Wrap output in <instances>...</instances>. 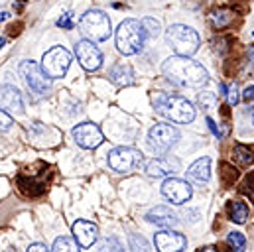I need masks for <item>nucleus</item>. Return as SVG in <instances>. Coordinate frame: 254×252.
<instances>
[{
    "label": "nucleus",
    "instance_id": "1",
    "mask_svg": "<svg viewBox=\"0 0 254 252\" xmlns=\"http://www.w3.org/2000/svg\"><path fill=\"white\" fill-rule=\"evenodd\" d=\"M164 75L168 77V81H172L178 87H193L199 89L203 85H207L209 81V73L201 63L193 62L191 58L186 56H174L162 67Z\"/></svg>",
    "mask_w": 254,
    "mask_h": 252
},
{
    "label": "nucleus",
    "instance_id": "2",
    "mask_svg": "<svg viewBox=\"0 0 254 252\" xmlns=\"http://www.w3.org/2000/svg\"><path fill=\"white\" fill-rule=\"evenodd\" d=\"M156 111L178 125H188L195 119V109L188 99L180 95H158L156 97Z\"/></svg>",
    "mask_w": 254,
    "mask_h": 252
},
{
    "label": "nucleus",
    "instance_id": "3",
    "mask_svg": "<svg viewBox=\"0 0 254 252\" xmlns=\"http://www.w3.org/2000/svg\"><path fill=\"white\" fill-rule=\"evenodd\" d=\"M117 50L123 56H134L142 50L146 34L142 30V24L134 18H128L125 22H121L119 30H117Z\"/></svg>",
    "mask_w": 254,
    "mask_h": 252
},
{
    "label": "nucleus",
    "instance_id": "4",
    "mask_svg": "<svg viewBox=\"0 0 254 252\" xmlns=\"http://www.w3.org/2000/svg\"><path fill=\"white\" fill-rule=\"evenodd\" d=\"M166 40L170 44V48L176 52V56H186L191 58L193 54H197L199 50V34L184 24H174L166 30Z\"/></svg>",
    "mask_w": 254,
    "mask_h": 252
},
{
    "label": "nucleus",
    "instance_id": "5",
    "mask_svg": "<svg viewBox=\"0 0 254 252\" xmlns=\"http://www.w3.org/2000/svg\"><path fill=\"white\" fill-rule=\"evenodd\" d=\"M81 34L91 40V42H105L111 38L113 28H111V18L103 10H89L83 14L79 20Z\"/></svg>",
    "mask_w": 254,
    "mask_h": 252
},
{
    "label": "nucleus",
    "instance_id": "6",
    "mask_svg": "<svg viewBox=\"0 0 254 252\" xmlns=\"http://www.w3.org/2000/svg\"><path fill=\"white\" fill-rule=\"evenodd\" d=\"M109 166L119 174H132L144 166V154L136 148L121 146L109 154Z\"/></svg>",
    "mask_w": 254,
    "mask_h": 252
},
{
    "label": "nucleus",
    "instance_id": "7",
    "mask_svg": "<svg viewBox=\"0 0 254 252\" xmlns=\"http://www.w3.org/2000/svg\"><path fill=\"white\" fill-rule=\"evenodd\" d=\"M71 65V54L62 48V46H56L52 48L50 52L44 54V60H42V71L46 73V77L50 79H60L67 73Z\"/></svg>",
    "mask_w": 254,
    "mask_h": 252
},
{
    "label": "nucleus",
    "instance_id": "8",
    "mask_svg": "<svg viewBox=\"0 0 254 252\" xmlns=\"http://www.w3.org/2000/svg\"><path fill=\"white\" fill-rule=\"evenodd\" d=\"M180 140V130L172 125H156L148 132V144L154 152L164 154L172 150Z\"/></svg>",
    "mask_w": 254,
    "mask_h": 252
},
{
    "label": "nucleus",
    "instance_id": "9",
    "mask_svg": "<svg viewBox=\"0 0 254 252\" xmlns=\"http://www.w3.org/2000/svg\"><path fill=\"white\" fill-rule=\"evenodd\" d=\"M20 75L24 79V83L28 85L30 91H34L36 95H48V91L52 89V79L46 77V73L42 71V67L34 62H22L20 63Z\"/></svg>",
    "mask_w": 254,
    "mask_h": 252
},
{
    "label": "nucleus",
    "instance_id": "10",
    "mask_svg": "<svg viewBox=\"0 0 254 252\" xmlns=\"http://www.w3.org/2000/svg\"><path fill=\"white\" fill-rule=\"evenodd\" d=\"M71 134H73L75 142L81 148H85V150H95V148H99L105 142V136H103L101 128L97 125H93V123H81V125H77L71 130Z\"/></svg>",
    "mask_w": 254,
    "mask_h": 252
},
{
    "label": "nucleus",
    "instance_id": "11",
    "mask_svg": "<svg viewBox=\"0 0 254 252\" xmlns=\"http://www.w3.org/2000/svg\"><path fill=\"white\" fill-rule=\"evenodd\" d=\"M75 56L77 62L81 63V67L85 71H97L103 65V54L101 50L95 46V42L91 40H81L75 46Z\"/></svg>",
    "mask_w": 254,
    "mask_h": 252
},
{
    "label": "nucleus",
    "instance_id": "12",
    "mask_svg": "<svg viewBox=\"0 0 254 252\" xmlns=\"http://www.w3.org/2000/svg\"><path fill=\"white\" fill-rule=\"evenodd\" d=\"M162 195L174 203V205H184L188 203L193 195V189L188 182L184 180H178V178H168L164 184H162Z\"/></svg>",
    "mask_w": 254,
    "mask_h": 252
},
{
    "label": "nucleus",
    "instance_id": "13",
    "mask_svg": "<svg viewBox=\"0 0 254 252\" xmlns=\"http://www.w3.org/2000/svg\"><path fill=\"white\" fill-rule=\"evenodd\" d=\"M154 247L158 252H182L188 247V239L178 231L166 229L154 235Z\"/></svg>",
    "mask_w": 254,
    "mask_h": 252
},
{
    "label": "nucleus",
    "instance_id": "14",
    "mask_svg": "<svg viewBox=\"0 0 254 252\" xmlns=\"http://www.w3.org/2000/svg\"><path fill=\"white\" fill-rule=\"evenodd\" d=\"M71 231H73L75 243H77L79 247H83V249H91V247L97 243V239H99V229H97V225L91 223V221L79 219V221L73 223Z\"/></svg>",
    "mask_w": 254,
    "mask_h": 252
},
{
    "label": "nucleus",
    "instance_id": "15",
    "mask_svg": "<svg viewBox=\"0 0 254 252\" xmlns=\"http://www.w3.org/2000/svg\"><path fill=\"white\" fill-rule=\"evenodd\" d=\"M180 172V162L172 158H154L146 164V174L150 178H170Z\"/></svg>",
    "mask_w": 254,
    "mask_h": 252
},
{
    "label": "nucleus",
    "instance_id": "16",
    "mask_svg": "<svg viewBox=\"0 0 254 252\" xmlns=\"http://www.w3.org/2000/svg\"><path fill=\"white\" fill-rule=\"evenodd\" d=\"M144 219H146L148 223H154V225L164 227V229H174V227H178V223H180L178 215H176L170 207H166V205L152 207V209L146 213Z\"/></svg>",
    "mask_w": 254,
    "mask_h": 252
},
{
    "label": "nucleus",
    "instance_id": "17",
    "mask_svg": "<svg viewBox=\"0 0 254 252\" xmlns=\"http://www.w3.org/2000/svg\"><path fill=\"white\" fill-rule=\"evenodd\" d=\"M0 109L12 111V113H18V115L24 113L22 93L14 85H0Z\"/></svg>",
    "mask_w": 254,
    "mask_h": 252
},
{
    "label": "nucleus",
    "instance_id": "18",
    "mask_svg": "<svg viewBox=\"0 0 254 252\" xmlns=\"http://www.w3.org/2000/svg\"><path fill=\"white\" fill-rule=\"evenodd\" d=\"M188 176L191 180L199 182V184L209 182V178H211V160L209 158H199L197 162H193L190 170H188Z\"/></svg>",
    "mask_w": 254,
    "mask_h": 252
},
{
    "label": "nucleus",
    "instance_id": "19",
    "mask_svg": "<svg viewBox=\"0 0 254 252\" xmlns=\"http://www.w3.org/2000/svg\"><path fill=\"white\" fill-rule=\"evenodd\" d=\"M111 81L115 83V85H119V87H128V85H132V81H134V71H132V67L128 65V63H119V65H115L113 69H111Z\"/></svg>",
    "mask_w": 254,
    "mask_h": 252
},
{
    "label": "nucleus",
    "instance_id": "20",
    "mask_svg": "<svg viewBox=\"0 0 254 252\" xmlns=\"http://www.w3.org/2000/svg\"><path fill=\"white\" fill-rule=\"evenodd\" d=\"M229 217L237 225L247 223V219H249V207H247V203H241V201L229 203Z\"/></svg>",
    "mask_w": 254,
    "mask_h": 252
},
{
    "label": "nucleus",
    "instance_id": "21",
    "mask_svg": "<svg viewBox=\"0 0 254 252\" xmlns=\"http://www.w3.org/2000/svg\"><path fill=\"white\" fill-rule=\"evenodd\" d=\"M50 252H81V251H79V245L75 243V239H71V237H60V239H56L54 249Z\"/></svg>",
    "mask_w": 254,
    "mask_h": 252
},
{
    "label": "nucleus",
    "instance_id": "22",
    "mask_svg": "<svg viewBox=\"0 0 254 252\" xmlns=\"http://www.w3.org/2000/svg\"><path fill=\"white\" fill-rule=\"evenodd\" d=\"M227 243H229V247H231L235 252L247 251V239H245V235H243V233H239V231L229 233V235H227Z\"/></svg>",
    "mask_w": 254,
    "mask_h": 252
},
{
    "label": "nucleus",
    "instance_id": "23",
    "mask_svg": "<svg viewBox=\"0 0 254 252\" xmlns=\"http://www.w3.org/2000/svg\"><path fill=\"white\" fill-rule=\"evenodd\" d=\"M128 243H130V251L132 252H152L150 243L140 235H130Z\"/></svg>",
    "mask_w": 254,
    "mask_h": 252
},
{
    "label": "nucleus",
    "instance_id": "24",
    "mask_svg": "<svg viewBox=\"0 0 254 252\" xmlns=\"http://www.w3.org/2000/svg\"><path fill=\"white\" fill-rule=\"evenodd\" d=\"M140 24H142V30H144V34H146L148 38H156V36L160 34V22H158L156 18H150V16H148V18H144Z\"/></svg>",
    "mask_w": 254,
    "mask_h": 252
},
{
    "label": "nucleus",
    "instance_id": "25",
    "mask_svg": "<svg viewBox=\"0 0 254 252\" xmlns=\"http://www.w3.org/2000/svg\"><path fill=\"white\" fill-rule=\"evenodd\" d=\"M231 20H233V14H231L229 10H217V12H213V22H215L217 28H225V26H229Z\"/></svg>",
    "mask_w": 254,
    "mask_h": 252
},
{
    "label": "nucleus",
    "instance_id": "26",
    "mask_svg": "<svg viewBox=\"0 0 254 252\" xmlns=\"http://www.w3.org/2000/svg\"><path fill=\"white\" fill-rule=\"evenodd\" d=\"M101 251L103 252H125V247L119 243V239L111 237V239H105V241H103Z\"/></svg>",
    "mask_w": 254,
    "mask_h": 252
},
{
    "label": "nucleus",
    "instance_id": "27",
    "mask_svg": "<svg viewBox=\"0 0 254 252\" xmlns=\"http://www.w3.org/2000/svg\"><path fill=\"white\" fill-rule=\"evenodd\" d=\"M56 24H58V28H62V30H71V28L75 26V14H73V12H65V14H62V18H60Z\"/></svg>",
    "mask_w": 254,
    "mask_h": 252
},
{
    "label": "nucleus",
    "instance_id": "28",
    "mask_svg": "<svg viewBox=\"0 0 254 252\" xmlns=\"http://www.w3.org/2000/svg\"><path fill=\"white\" fill-rule=\"evenodd\" d=\"M235 156H237L239 162H243V164H253V152L247 150L245 146H237V148H235Z\"/></svg>",
    "mask_w": 254,
    "mask_h": 252
},
{
    "label": "nucleus",
    "instance_id": "29",
    "mask_svg": "<svg viewBox=\"0 0 254 252\" xmlns=\"http://www.w3.org/2000/svg\"><path fill=\"white\" fill-rule=\"evenodd\" d=\"M197 101H199V105H201L203 109H213L215 103H217V97H215L213 93H201Z\"/></svg>",
    "mask_w": 254,
    "mask_h": 252
},
{
    "label": "nucleus",
    "instance_id": "30",
    "mask_svg": "<svg viewBox=\"0 0 254 252\" xmlns=\"http://www.w3.org/2000/svg\"><path fill=\"white\" fill-rule=\"evenodd\" d=\"M225 95H227V99H229V105H231V107H235V105L239 103V85H237V83H233V85L225 91Z\"/></svg>",
    "mask_w": 254,
    "mask_h": 252
},
{
    "label": "nucleus",
    "instance_id": "31",
    "mask_svg": "<svg viewBox=\"0 0 254 252\" xmlns=\"http://www.w3.org/2000/svg\"><path fill=\"white\" fill-rule=\"evenodd\" d=\"M14 125V121H12V117L6 113V111H2L0 109V132H6V130H10Z\"/></svg>",
    "mask_w": 254,
    "mask_h": 252
},
{
    "label": "nucleus",
    "instance_id": "32",
    "mask_svg": "<svg viewBox=\"0 0 254 252\" xmlns=\"http://www.w3.org/2000/svg\"><path fill=\"white\" fill-rule=\"evenodd\" d=\"M28 252H50V249L46 245H42V243H36V245H30Z\"/></svg>",
    "mask_w": 254,
    "mask_h": 252
},
{
    "label": "nucleus",
    "instance_id": "33",
    "mask_svg": "<svg viewBox=\"0 0 254 252\" xmlns=\"http://www.w3.org/2000/svg\"><path fill=\"white\" fill-rule=\"evenodd\" d=\"M207 126H209V130L215 134V138H221V130L217 128V125H215V121H213V119H207Z\"/></svg>",
    "mask_w": 254,
    "mask_h": 252
},
{
    "label": "nucleus",
    "instance_id": "34",
    "mask_svg": "<svg viewBox=\"0 0 254 252\" xmlns=\"http://www.w3.org/2000/svg\"><path fill=\"white\" fill-rule=\"evenodd\" d=\"M253 93H254V87H253V85L245 89V95H243V97H245V101H247V103H253Z\"/></svg>",
    "mask_w": 254,
    "mask_h": 252
},
{
    "label": "nucleus",
    "instance_id": "35",
    "mask_svg": "<svg viewBox=\"0 0 254 252\" xmlns=\"http://www.w3.org/2000/svg\"><path fill=\"white\" fill-rule=\"evenodd\" d=\"M197 252H217L215 247H203V249H199Z\"/></svg>",
    "mask_w": 254,
    "mask_h": 252
},
{
    "label": "nucleus",
    "instance_id": "36",
    "mask_svg": "<svg viewBox=\"0 0 254 252\" xmlns=\"http://www.w3.org/2000/svg\"><path fill=\"white\" fill-rule=\"evenodd\" d=\"M8 18H10V14H8V12H0V22H6Z\"/></svg>",
    "mask_w": 254,
    "mask_h": 252
},
{
    "label": "nucleus",
    "instance_id": "37",
    "mask_svg": "<svg viewBox=\"0 0 254 252\" xmlns=\"http://www.w3.org/2000/svg\"><path fill=\"white\" fill-rule=\"evenodd\" d=\"M4 44H6V40H4V38H0V48H2Z\"/></svg>",
    "mask_w": 254,
    "mask_h": 252
}]
</instances>
